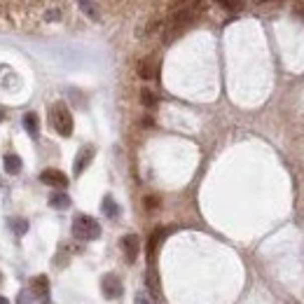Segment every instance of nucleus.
<instances>
[{"instance_id":"obj_9","label":"nucleus","mask_w":304,"mask_h":304,"mask_svg":"<svg viewBox=\"0 0 304 304\" xmlns=\"http://www.w3.org/2000/svg\"><path fill=\"white\" fill-rule=\"evenodd\" d=\"M138 75H141L143 80H152L157 75V63L152 59H145L138 63Z\"/></svg>"},{"instance_id":"obj_17","label":"nucleus","mask_w":304,"mask_h":304,"mask_svg":"<svg viewBox=\"0 0 304 304\" xmlns=\"http://www.w3.org/2000/svg\"><path fill=\"white\" fill-rule=\"evenodd\" d=\"M220 7H225V10H230V12H237V10H241L243 0H216Z\"/></svg>"},{"instance_id":"obj_5","label":"nucleus","mask_w":304,"mask_h":304,"mask_svg":"<svg viewBox=\"0 0 304 304\" xmlns=\"http://www.w3.org/2000/svg\"><path fill=\"white\" fill-rule=\"evenodd\" d=\"M122 250H124L127 262H136V260H138V253H141V241H138V237H136V234L122 237Z\"/></svg>"},{"instance_id":"obj_21","label":"nucleus","mask_w":304,"mask_h":304,"mask_svg":"<svg viewBox=\"0 0 304 304\" xmlns=\"http://www.w3.org/2000/svg\"><path fill=\"white\" fill-rule=\"evenodd\" d=\"M143 127H152V117H145L143 120Z\"/></svg>"},{"instance_id":"obj_24","label":"nucleus","mask_w":304,"mask_h":304,"mask_svg":"<svg viewBox=\"0 0 304 304\" xmlns=\"http://www.w3.org/2000/svg\"><path fill=\"white\" fill-rule=\"evenodd\" d=\"M260 3H264V0H260Z\"/></svg>"},{"instance_id":"obj_16","label":"nucleus","mask_w":304,"mask_h":304,"mask_svg":"<svg viewBox=\"0 0 304 304\" xmlns=\"http://www.w3.org/2000/svg\"><path fill=\"white\" fill-rule=\"evenodd\" d=\"M141 101H143V106H145V108H155V106H157V96H155V91L145 87V89L141 91Z\"/></svg>"},{"instance_id":"obj_23","label":"nucleus","mask_w":304,"mask_h":304,"mask_svg":"<svg viewBox=\"0 0 304 304\" xmlns=\"http://www.w3.org/2000/svg\"><path fill=\"white\" fill-rule=\"evenodd\" d=\"M0 304H10V299H7V297H0Z\"/></svg>"},{"instance_id":"obj_20","label":"nucleus","mask_w":304,"mask_h":304,"mask_svg":"<svg viewBox=\"0 0 304 304\" xmlns=\"http://www.w3.org/2000/svg\"><path fill=\"white\" fill-rule=\"evenodd\" d=\"M19 304H31V299H26V295L21 292V295H19Z\"/></svg>"},{"instance_id":"obj_12","label":"nucleus","mask_w":304,"mask_h":304,"mask_svg":"<svg viewBox=\"0 0 304 304\" xmlns=\"http://www.w3.org/2000/svg\"><path fill=\"white\" fill-rule=\"evenodd\" d=\"M49 206L52 209H68L70 206V196L63 194V192H56V194L49 196Z\"/></svg>"},{"instance_id":"obj_10","label":"nucleus","mask_w":304,"mask_h":304,"mask_svg":"<svg viewBox=\"0 0 304 304\" xmlns=\"http://www.w3.org/2000/svg\"><path fill=\"white\" fill-rule=\"evenodd\" d=\"M24 129H26V131L33 136V138H38V131H40V120H38V115H35V113H26V115H24Z\"/></svg>"},{"instance_id":"obj_15","label":"nucleus","mask_w":304,"mask_h":304,"mask_svg":"<svg viewBox=\"0 0 304 304\" xmlns=\"http://www.w3.org/2000/svg\"><path fill=\"white\" fill-rule=\"evenodd\" d=\"M162 234H164L162 230H157L155 234L150 237V243H148V257L150 260H155V250H157V246H159V241H162Z\"/></svg>"},{"instance_id":"obj_7","label":"nucleus","mask_w":304,"mask_h":304,"mask_svg":"<svg viewBox=\"0 0 304 304\" xmlns=\"http://www.w3.org/2000/svg\"><path fill=\"white\" fill-rule=\"evenodd\" d=\"M94 155H96L94 145H84V148H82L80 152H77V157H75V166H73L75 176H82V171H84V169L89 166V164H91Z\"/></svg>"},{"instance_id":"obj_18","label":"nucleus","mask_w":304,"mask_h":304,"mask_svg":"<svg viewBox=\"0 0 304 304\" xmlns=\"http://www.w3.org/2000/svg\"><path fill=\"white\" fill-rule=\"evenodd\" d=\"M134 304H155L152 299L145 295V292H136V297H134Z\"/></svg>"},{"instance_id":"obj_3","label":"nucleus","mask_w":304,"mask_h":304,"mask_svg":"<svg viewBox=\"0 0 304 304\" xmlns=\"http://www.w3.org/2000/svg\"><path fill=\"white\" fill-rule=\"evenodd\" d=\"M49 120H52L54 129L59 131L61 136H70V134H73V115H70V110H68L63 103H56L54 108L49 110Z\"/></svg>"},{"instance_id":"obj_14","label":"nucleus","mask_w":304,"mask_h":304,"mask_svg":"<svg viewBox=\"0 0 304 304\" xmlns=\"http://www.w3.org/2000/svg\"><path fill=\"white\" fill-rule=\"evenodd\" d=\"M10 227L14 230L17 237H24V234L28 232V223L26 220H21V218H10Z\"/></svg>"},{"instance_id":"obj_13","label":"nucleus","mask_w":304,"mask_h":304,"mask_svg":"<svg viewBox=\"0 0 304 304\" xmlns=\"http://www.w3.org/2000/svg\"><path fill=\"white\" fill-rule=\"evenodd\" d=\"M101 209H103V213H106L108 218H117V216H120V206L115 204V199H113V196H106V199H103Z\"/></svg>"},{"instance_id":"obj_8","label":"nucleus","mask_w":304,"mask_h":304,"mask_svg":"<svg viewBox=\"0 0 304 304\" xmlns=\"http://www.w3.org/2000/svg\"><path fill=\"white\" fill-rule=\"evenodd\" d=\"M31 292H33L35 297L47 299V292H49V278H47V276H35L33 281H31Z\"/></svg>"},{"instance_id":"obj_22","label":"nucleus","mask_w":304,"mask_h":304,"mask_svg":"<svg viewBox=\"0 0 304 304\" xmlns=\"http://www.w3.org/2000/svg\"><path fill=\"white\" fill-rule=\"evenodd\" d=\"M3 120H5V110L0 108V122H3Z\"/></svg>"},{"instance_id":"obj_6","label":"nucleus","mask_w":304,"mask_h":304,"mask_svg":"<svg viewBox=\"0 0 304 304\" xmlns=\"http://www.w3.org/2000/svg\"><path fill=\"white\" fill-rule=\"evenodd\" d=\"M40 180L45 182V185H49V187H59V189H63L68 185L66 173L59 169H45L40 173Z\"/></svg>"},{"instance_id":"obj_19","label":"nucleus","mask_w":304,"mask_h":304,"mask_svg":"<svg viewBox=\"0 0 304 304\" xmlns=\"http://www.w3.org/2000/svg\"><path fill=\"white\" fill-rule=\"evenodd\" d=\"M145 206H148V209H155V206H159V199H157V196H148V199H145Z\"/></svg>"},{"instance_id":"obj_4","label":"nucleus","mask_w":304,"mask_h":304,"mask_svg":"<svg viewBox=\"0 0 304 304\" xmlns=\"http://www.w3.org/2000/svg\"><path fill=\"white\" fill-rule=\"evenodd\" d=\"M101 288H103V295L108 299H117L122 295V281L117 274H106L101 281Z\"/></svg>"},{"instance_id":"obj_11","label":"nucleus","mask_w":304,"mask_h":304,"mask_svg":"<svg viewBox=\"0 0 304 304\" xmlns=\"http://www.w3.org/2000/svg\"><path fill=\"white\" fill-rule=\"evenodd\" d=\"M3 166H5V171L10 173V176H17L21 171V159L17 155H5V162H3Z\"/></svg>"},{"instance_id":"obj_1","label":"nucleus","mask_w":304,"mask_h":304,"mask_svg":"<svg viewBox=\"0 0 304 304\" xmlns=\"http://www.w3.org/2000/svg\"><path fill=\"white\" fill-rule=\"evenodd\" d=\"M201 12H204L201 0H182L178 7H173V12H171L169 21H166V26H164V40L166 42L176 40L178 35H182L196 19H199Z\"/></svg>"},{"instance_id":"obj_2","label":"nucleus","mask_w":304,"mask_h":304,"mask_svg":"<svg viewBox=\"0 0 304 304\" xmlns=\"http://www.w3.org/2000/svg\"><path fill=\"white\" fill-rule=\"evenodd\" d=\"M73 234L82 241H96L101 237V225L89 216H77L73 220Z\"/></svg>"}]
</instances>
